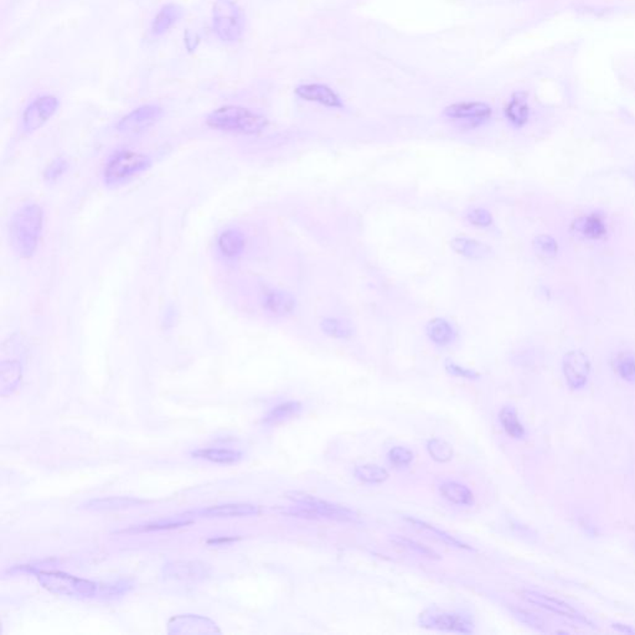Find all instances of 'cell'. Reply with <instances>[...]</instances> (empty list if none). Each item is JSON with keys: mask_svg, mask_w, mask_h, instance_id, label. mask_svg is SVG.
I'll use <instances>...</instances> for the list:
<instances>
[{"mask_svg": "<svg viewBox=\"0 0 635 635\" xmlns=\"http://www.w3.org/2000/svg\"><path fill=\"white\" fill-rule=\"evenodd\" d=\"M191 456L216 464H234L242 459L241 451L229 448H201L191 451Z\"/></svg>", "mask_w": 635, "mask_h": 635, "instance_id": "cell-26", "label": "cell"}, {"mask_svg": "<svg viewBox=\"0 0 635 635\" xmlns=\"http://www.w3.org/2000/svg\"><path fill=\"white\" fill-rule=\"evenodd\" d=\"M405 520L407 523L412 525L414 529H417L418 531L421 532H427L429 535H432V537H435L437 540H440V542L446 544L448 546L457 547V548H463V550H473L472 547L464 544L461 540H458L457 537L451 536V534H448L446 531L443 530L438 529L435 528L433 525L428 524L426 521H422L419 518H411V516H405Z\"/></svg>", "mask_w": 635, "mask_h": 635, "instance_id": "cell-25", "label": "cell"}, {"mask_svg": "<svg viewBox=\"0 0 635 635\" xmlns=\"http://www.w3.org/2000/svg\"><path fill=\"white\" fill-rule=\"evenodd\" d=\"M467 220L470 225L477 227H489L493 225V216L491 212L483 207H475L467 214Z\"/></svg>", "mask_w": 635, "mask_h": 635, "instance_id": "cell-38", "label": "cell"}, {"mask_svg": "<svg viewBox=\"0 0 635 635\" xmlns=\"http://www.w3.org/2000/svg\"><path fill=\"white\" fill-rule=\"evenodd\" d=\"M387 458L392 465L402 468V467H408L413 462L414 453L406 447L396 446L389 451Z\"/></svg>", "mask_w": 635, "mask_h": 635, "instance_id": "cell-37", "label": "cell"}, {"mask_svg": "<svg viewBox=\"0 0 635 635\" xmlns=\"http://www.w3.org/2000/svg\"><path fill=\"white\" fill-rule=\"evenodd\" d=\"M1 378V395L6 396L15 390L22 380V365L17 360L1 362L0 368Z\"/></svg>", "mask_w": 635, "mask_h": 635, "instance_id": "cell-28", "label": "cell"}, {"mask_svg": "<svg viewBox=\"0 0 635 635\" xmlns=\"http://www.w3.org/2000/svg\"><path fill=\"white\" fill-rule=\"evenodd\" d=\"M324 334L334 339H348L352 335V330L348 324L335 318H325L320 323Z\"/></svg>", "mask_w": 635, "mask_h": 635, "instance_id": "cell-35", "label": "cell"}, {"mask_svg": "<svg viewBox=\"0 0 635 635\" xmlns=\"http://www.w3.org/2000/svg\"><path fill=\"white\" fill-rule=\"evenodd\" d=\"M451 248L458 255L469 260H484L491 256V248L480 241L469 237H456L451 242Z\"/></svg>", "mask_w": 635, "mask_h": 635, "instance_id": "cell-23", "label": "cell"}, {"mask_svg": "<svg viewBox=\"0 0 635 635\" xmlns=\"http://www.w3.org/2000/svg\"><path fill=\"white\" fill-rule=\"evenodd\" d=\"M190 524V521H181V523H164V524H148L137 525L130 529L124 530L123 532H148V531H159V530H170L181 528L185 525Z\"/></svg>", "mask_w": 635, "mask_h": 635, "instance_id": "cell-39", "label": "cell"}, {"mask_svg": "<svg viewBox=\"0 0 635 635\" xmlns=\"http://www.w3.org/2000/svg\"><path fill=\"white\" fill-rule=\"evenodd\" d=\"M67 162L62 158H57L54 162H51L46 170H45V179L49 181H55L56 179L60 178L62 174L66 172Z\"/></svg>", "mask_w": 635, "mask_h": 635, "instance_id": "cell-41", "label": "cell"}, {"mask_svg": "<svg viewBox=\"0 0 635 635\" xmlns=\"http://www.w3.org/2000/svg\"><path fill=\"white\" fill-rule=\"evenodd\" d=\"M262 306L274 317H287L294 312L296 299L283 290H268L263 293Z\"/></svg>", "mask_w": 635, "mask_h": 635, "instance_id": "cell-17", "label": "cell"}, {"mask_svg": "<svg viewBox=\"0 0 635 635\" xmlns=\"http://www.w3.org/2000/svg\"><path fill=\"white\" fill-rule=\"evenodd\" d=\"M59 100L55 96L44 95L36 97L24 110L22 117V130L24 133H33L41 128L59 108Z\"/></svg>", "mask_w": 635, "mask_h": 635, "instance_id": "cell-9", "label": "cell"}, {"mask_svg": "<svg viewBox=\"0 0 635 635\" xmlns=\"http://www.w3.org/2000/svg\"><path fill=\"white\" fill-rule=\"evenodd\" d=\"M144 502L140 499L128 498V496H110V498H100L92 499L84 504V509L92 511H113V510H124L129 507H138Z\"/></svg>", "mask_w": 635, "mask_h": 635, "instance_id": "cell-22", "label": "cell"}, {"mask_svg": "<svg viewBox=\"0 0 635 635\" xmlns=\"http://www.w3.org/2000/svg\"><path fill=\"white\" fill-rule=\"evenodd\" d=\"M421 627L428 629L440 630L457 634H472L473 622L468 615L457 612H447L437 609H427L418 619Z\"/></svg>", "mask_w": 635, "mask_h": 635, "instance_id": "cell-6", "label": "cell"}, {"mask_svg": "<svg viewBox=\"0 0 635 635\" xmlns=\"http://www.w3.org/2000/svg\"><path fill=\"white\" fill-rule=\"evenodd\" d=\"M167 632L170 634H211L220 633V629L211 619L195 614H183L169 620Z\"/></svg>", "mask_w": 635, "mask_h": 635, "instance_id": "cell-13", "label": "cell"}, {"mask_svg": "<svg viewBox=\"0 0 635 635\" xmlns=\"http://www.w3.org/2000/svg\"><path fill=\"white\" fill-rule=\"evenodd\" d=\"M151 165V159L143 153L121 151L108 159L103 177L108 185L122 184L137 174L143 173Z\"/></svg>", "mask_w": 635, "mask_h": 635, "instance_id": "cell-4", "label": "cell"}, {"mask_svg": "<svg viewBox=\"0 0 635 635\" xmlns=\"http://www.w3.org/2000/svg\"><path fill=\"white\" fill-rule=\"evenodd\" d=\"M38 580L51 593L73 598H91L96 596L98 588V585L92 581L82 580L59 571H41L38 574Z\"/></svg>", "mask_w": 635, "mask_h": 635, "instance_id": "cell-5", "label": "cell"}, {"mask_svg": "<svg viewBox=\"0 0 635 635\" xmlns=\"http://www.w3.org/2000/svg\"><path fill=\"white\" fill-rule=\"evenodd\" d=\"M260 513H261V509L257 505L247 504V502H237V504H223L218 507H207V509L197 511V515L201 518H226L253 516Z\"/></svg>", "mask_w": 635, "mask_h": 635, "instance_id": "cell-16", "label": "cell"}, {"mask_svg": "<svg viewBox=\"0 0 635 635\" xmlns=\"http://www.w3.org/2000/svg\"><path fill=\"white\" fill-rule=\"evenodd\" d=\"M591 360L582 350H571L562 360L563 376L572 390H582L591 375Z\"/></svg>", "mask_w": 635, "mask_h": 635, "instance_id": "cell-10", "label": "cell"}, {"mask_svg": "<svg viewBox=\"0 0 635 635\" xmlns=\"http://www.w3.org/2000/svg\"><path fill=\"white\" fill-rule=\"evenodd\" d=\"M211 128L231 133L253 135L267 127V118L257 112L241 106H223L211 112L207 119Z\"/></svg>", "mask_w": 635, "mask_h": 635, "instance_id": "cell-2", "label": "cell"}, {"mask_svg": "<svg viewBox=\"0 0 635 635\" xmlns=\"http://www.w3.org/2000/svg\"><path fill=\"white\" fill-rule=\"evenodd\" d=\"M440 495L446 499L447 502L459 505V507H472L474 504L473 491L469 489L467 485L461 484L458 481H444L440 485Z\"/></svg>", "mask_w": 635, "mask_h": 635, "instance_id": "cell-24", "label": "cell"}, {"mask_svg": "<svg viewBox=\"0 0 635 635\" xmlns=\"http://www.w3.org/2000/svg\"><path fill=\"white\" fill-rule=\"evenodd\" d=\"M446 370L447 373L451 375V376H456V378H462V379L467 380L479 379V373H477V371L470 370V368H463V366L458 365L456 362L447 361Z\"/></svg>", "mask_w": 635, "mask_h": 635, "instance_id": "cell-40", "label": "cell"}, {"mask_svg": "<svg viewBox=\"0 0 635 635\" xmlns=\"http://www.w3.org/2000/svg\"><path fill=\"white\" fill-rule=\"evenodd\" d=\"M427 451L431 458L437 463L451 462L453 458V447L444 440L431 438L427 442Z\"/></svg>", "mask_w": 635, "mask_h": 635, "instance_id": "cell-34", "label": "cell"}, {"mask_svg": "<svg viewBox=\"0 0 635 635\" xmlns=\"http://www.w3.org/2000/svg\"><path fill=\"white\" fill-rule=\"evenodd\" d=\"M297 97L301 100L317 103L327 108L340 110L344 107L340 96L334 89L324 84H301L294 89Z\"/></svg>", "mask_w": 635, "mask_h": 635, "instance_id": "cell-14", "label": "cell"}, {"mask_svg": "<svg viewBox=\"0 0 635 635\" xmlns=\"http://www.w3.org/2000/svg\"><path fill=\"white\" fill-rule=\"evenodd\" d=\"M574 231L582 236L585 240L599 241L607 234V225L602 215L598 212H591L585 216H581L574 221Z\"/></svg>", "mask_w": 635, "mask_h": 635, "instance_id": "cell-18", "label": "cell"}, {"mask_svg": "<svg viewBox=\"0 0 635 635\" xmlns=\"http://www.w3.org/2000/svg\"><path fill=\"white\" fill-rule=\"evenodd\" d=\"M287 498L290 499L292 502H296V504L304 505V507H311L313 510H315V511L320 514V516L323 518L344 521V523H346V521H350V523L357 521V514L349 507L335 504V502H330L328 500H324V499H320V498L312 495V494H308V493H304V491H290V493H287Z\"/></svg>", "mask_w": 635, "mask_h": 635, "instance_id": "cell-8", "label": "cell"}, {"mask_svg": "<svg viewBox=\"0 0 635 635\" xmlns=\"http://www.w3.org/2000/svg\"><path fill=\"white\" fill-rule=\"evenodd\" d=\"M212 30L223 43L234 44L244 38L245 13L234 0H216L212 6Z\"/></svg>", "mask_w": 635, "mask_h": 635, "instance_id": "cell-3", "label": "cell"}, {"mask_svg": "<svg viewBox=\"0 0 635 635\" xmlns=\"http://www.w3.org/2000/svg\"><path fill=\"white\" fill-rule=\"evenodd\" d=\"M392 541L397 544L398 546L405 547L407 550L410 551H413L414 553H418L419 556H424V558H432V560H440V555L429 548L428 546H426L424 544L421 542H417V541L411 540L408 537H405V536H394L392 537Z\"/></svg>", "mask_w": 635, "mask_h": 635, "instance_id": "cell-36", "label": "cell"}, {"mask_svg": "<svg viewBox=\"0 0 635 635\" xmlns=\"http://www.w3.org/2000/svg\"><path fill=\"white\" fill-rule=\"evenodd\" d=\"M514 613H515V617H518L521 622L529 625L530 627H540V620L535 617V614L530 613L523 609H516V611H514Z\"/></svg>", "mask_w": 635, "mask_h": 635, "instance_id": "cell-42", "label": "cell"}, {"mask_svg": "<svg viewBox=\"0 0 635 635\" xmlns=\"http://www.w3.org/2000/svg\"><path fill=\"white\" fill-rule=\"evenodd\" d=\"M163 117L162 107L156 105H144L138 107L134 111L118 122L117 130L123 134H137L145 129L151 128Z\"/></svg>", "mask_w": 635, "mask_h": 635, "instance_id": "cell-11", "label": "cell"}, {"mask_svg": "<svg viewBox=\"0 0 635 635\" xmlns=\"http://www.w3.org/2000/svg\"><path fill=\"white\" fill-rule=\"evenodd\" d=\"M443 116L451 122L462 123V126L473 128L491 121L493 108L485 102L463 100L446 107Z\"/></svg>", "mask_w": 635, "mask_h": 635, "instance_id": "cell-7", "label": "cell"}, {"mask_svg": "<svg viewBox=\"0 0 635 635\" xmlns=\"http://www.w3.org/2000/svg\"><path fill=\"white\" fill-rule=\"evenodd\" d=\"M426 334L435 345L440 348L451 345L457 336L456 329L444 318L431 319L426 327Z\"/></svg>", "mask_w": 635, "mask_h": 635, "instance_id": "cell-21", "label": "cell"}, {"mask_svg": "<svg viewBox=\"0 0 635 635\" xmlns=\"http://www.w3.org/2000/svg\"><path fill=\"white\" fill-rule=\"evenodd\" d=\"M532 247H534L536 256L540 257L542 260H552L558 256V241L550 234H544L536 236Z\"/></svg>", "mask_w": 635, "mask_h": 635, "instance_id": "cell-33", "label": "cell"}, {"mask_svg": "<svg viewBox=\"0 0 635 635\" xmlns=\"http://www.w3.org/2000/svg\"><path fill=\"white\" fill-rule=\"evenodd\" d=\"M614 629L619 630L622 633H628V634H634V628H630L629 625H613Z\"/></svg>", "mask_w": 635, "mask_h": 635, "instance_id": "cell-43", "label": "cell"}, {"mask_svg": "<svg viewBox=\"0 0 635 635\" xmlns=\"http://www.w3.org/2000/svg\"><path fill=\"white\" fill-rule=\"evenodd\" d=\"M183 15H184V10L178 4L169 3V4L162 6L151 22V35L162 36L173 28L177 22H180Z\"/></svg>", "mask_w": 635, "mask_h": 635, "instance_id": "cell-19", "label": "cell"}, {"mask_svg": "<svg viewBox=\"0 0 635 635\" xmlns=\"http://www.w3.org/2000/svg\"><path fill=\"white\" fill-rule=\"evenodd\" d=\"M43 210L36 204L20 207L10 220L9 237L13 250L24 258L33 256L43 230Z\"/></svg>", "mask_w": 635, "mask_h": 635, "instance_id": "cell-1", "label": "cell"}, {"mask_svg": "<svg viewBox=\"0 0 635 635\" xmlns=\"http://www.w3.org/2000/svg\"><path fill=\"white\" fill-rule=\"evenodd\" d=\"M303 405L298 401H285L274 406L263 418V424H276L294 417L301 412Z\"/></svg>", "mask_w": 635, "mask_h": 635, "instance_id": "cell-31", "label": "cell"}, {"mask_svg": "<svg viewBox=\"0 0 635 635\" xmlns=\"http://www.w3.org/2000/svg\"><path fill=\"white\" fill-rule=\"evenodd\" d=\"M614 373L618 375L620 379L634 384L635 382V354L633 351H618L612 360Z\"/></svg>", "mask_w": 635, "mask_h": 635, "instance_id": "cell-29", "label": "cell"}, {"mask_svg": "<svg viewBox=\"0 0 635 635\" xmlns=\"http://www.w3.org/2000/svg\"><path fill=\"white\" fill-rule=\"evenodd\" d=\"M357 479L365 484H382L389 479L390 474L386 469L376 464H361L354 469Z\"/></svg>", "mask_w": 635, "mask_h": 635, "instance_id": "cell-32", "label": "cell"}, {"mask_svg": "<svg viewBox=\"0 0 635 635\" xmlns=\"http://www.w3.org/2000/svg\"><path fill=\"white\" fill-rule=\"evenodd\" d=\"M218 248L223 256L236 258L245 250V237L237 230H226L218 237Z\"/></svg>", "mask_w": 635, "mask_h": 635, "instance_id": "cell-27", "label": "cell"}, {"mask_svg": "<svg viewBox=\"0 0 635 635\" xmlns=\"http://www.w3.org/2000/svg\"><path fill=\"white\" fill-rule=\"evenodd\" d=\"M499 419L502 428L514 440H523L526 431L524 424H521L518 418V411L514 406H504L499 413Z\"/></svg>", "mask_w": 635, "mask_h": 635, "instance_id": "cell-30", "label": "cell"}, {"mask_svg": "<svg viewBox=\"0 0 635 635\" xmlns=\"http://www.w3.org/2000/svg\"><path fill=\"white\" fill-rule=\"evenodd\" d=\"M505 117L515 128H523L529 122L530 107L528 96L524 92H516L507 102L505 107Z\"/></svg>", "mask_w": 635, "mask_h": 635, "instance_id": "cell-20", "label": "cell"}, {"mask_svg": "<svg viewBox=\"0 0 635 635\" xmlns=\"http://www.w3.org/2000/svg\"><path fill=\"white\" fill-rule=\"evenodd\" d=\"M162 572L169 580L200 582L210 577L211 569L207 563L197 561H174L165 565Z\"/></svg>", "mask_w": 635, "mask_h": 635, "instance_id": "cell-12", "label": "cell"}, {"mask_svg": "<svg viewBox=\"0 0 635 635\" xmlns=\"http://www.w3.org/2000/svg\"><path fill=\"white\" fill-rule=\"evenodd\" d=\"M523 598L526 602L536 604V606H539L541 608H545V609L550 611L552 613L562 615V617H566V618L574 619V620L588 622L577 609H574V607H571L567 603L563 602V601L558 599V598H555V597L546 596V595H542V593H539V592L523 591Z\"/></svg>", "mask_w": 635, "mask_h": 635, "instance_id": "cell-15", "label": "cell"}]
</instances>
